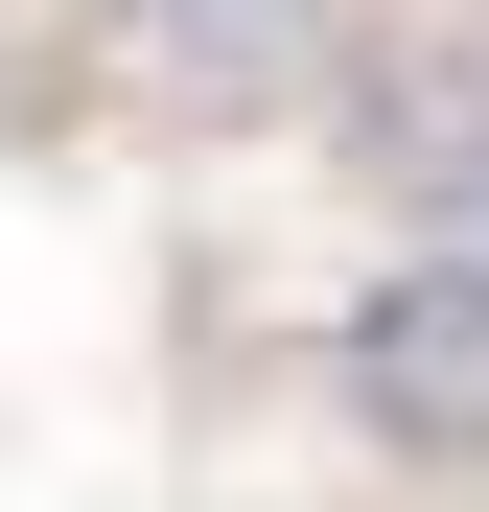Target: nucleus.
I'll list each match as a JSON object with an SVG mask.
<instances>
[{
  "mask_svg": "<svg viewBox=\"0 0 489 512\" xmlns=\"http://www.w3.org/2000/svg\"><path fill=\"white\" fill-rule=\"evenodd\" d=\"M350 419L396 466H489V256H396L350 303Z\"/></svg>",
  "mask_w": 489,
  "mask_h": 512,
  "instance_id": "obj_1",
  "label": "nucleus"
},
{
  "mask_svg": "<svg viewBox=\"0 0 489 512\" xmlns=\"http://www.w3.org/2000/svg\"><path fill=\"white\" fill-rule=\"evenodd\" d=\"M117 24H140V47H163V70H257V47H280V24H303V0H117Z\"/></svg>",
  "mask_w": 489,
  "mask_h": 512,
  "instance_id": "obj_3",
  "label": "nucleus"
},
{
  "mask_svg": "<svg viewBox=\"0 0 489 512\" xmlns=\"http://www.w3.org/2000/svg\"><path fill=\"white\" fill-rule=\"evenodd\" d=\"M350 163L420 187V210H466V187H489V70H466V47H373V70H350Z\"/></svg>",
  "mask_w": 489,
  "mask_h": 512,
  "instance_id": "obj_2",
  "label": "nucleus"
}]
</instances>
